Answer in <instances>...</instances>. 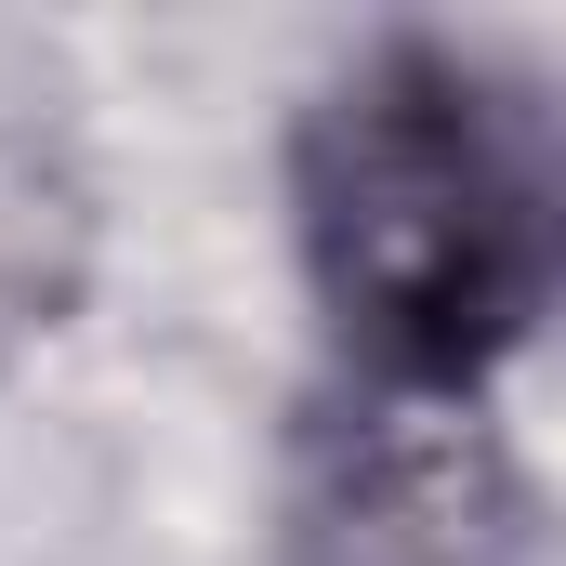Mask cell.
<instances>
[{
    "label": "cell",
    "mask_w": 566,
    "mask_h": 566,
    "mask_svg": "<svg viewBox=\"0 0 566 566\" xmlns=\"http://www.w3.org/2000/svg\"><path fill=\"white\" fill-rule=\"evenodd\" d=\"M290 264L356 382H461L554 316L566 277V145L527 66L382 27L290 119Z\"/></svg>",
    "instance_id": "6da1fadb"
},
{
    "label": "cell",
    "mask_w": 566,
    "mask_h": 566,
    "mask_svg": "<svg viewBox=\"0 0 566 566\" xmlns=\"http://www.w3.org/2000/svg\"><path fill=\"white\" fill-rule=\"evenodd\" d=\"M277 566H541V474L461 382L329 369L277 448Z\"/></svg>",
    "instance_id": "7a4b0ae2"
},
{
    "label": "cell",
    "mask_w": 566,
    "mask_h": 566,
    "mask_svg": "<svg viewBox=\"0 0 566 566\" xmlns=\"http://www.w3.org/2000/svg\"><path fill=\"white\" fill-rule=\"evenodd\" d=\"M106 264V171L53 40L0 27V356L53 343Z\"/></svg>",
    "instance_id": "3957f363"
}]
</instances>
